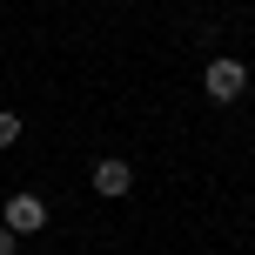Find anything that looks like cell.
<instances>
[{"mask_svg":"<svg viewBox=\"0 0 255 255\" xmlns=\"http://www.w3.org/2000/svg\"><path fill=\"white\" fill-rule=\"evenodd\" d=\"M128 188H134V168H128L121 154H101V161H94V195H101V202H121Z\"/></svg>","mask_w":255,"mask_h":255,"instance_id":"3","label":"cell"},{"mask_svg":"<svg viewBox=\"0 0 255 255\" xmlns=\"http://www.w3.org/2000/svg\"><path fill=\"white\" fill-rule=\"evenodd\" d=\"M0 255H20V235H13L7 222H0Z\"/></svg>","mask_w":255,"mask_h":255,"instance_id":"5","label":"cell"},{"mask_svg":"<svg viewBox=\"0 0 255 255\" xmlns=\"http://www.w3.org/2000/svg\"><path fill=\"white\" fill-rule=\"evenodd\" d=\"M202 88H208V101H215V108H229V101H242L249 67L235 61V54H215V61H208V74H202Z\"/></svg>","mask_w":255,"mask_h":255,"instance_id":"1","label":"cell"},{"mask_svg":"<svg viewBox=\"0 0 255 255\" xmlns=\"http://www.w3.org/2000/svg\"><path fill=\"white\" fill-rule=\"evenodd\" d=\"M13 141H20V115H7V108H0V148H13Z\"/></svg>","mask_w":255,"mask_h":255,"instance_id":"4","label":"cell"},{"mask_svg":"<svg viewBox=\"0 0 255 255\" xmlns=\"http://www.w3.org/2000/svg\"><path fill=\"white\" fill-rule=\"evenodd\" d=\"M0 222H7L13 235H40V229H47V202H40V195H7Z\"/></svg>","mask_w":255,"mask_h":255,"instance_id":"2","label":"cell"}]
</instances>
